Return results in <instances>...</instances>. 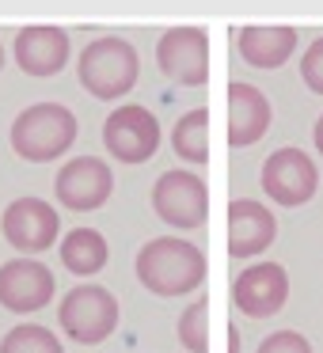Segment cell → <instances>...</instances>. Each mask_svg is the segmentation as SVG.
<instances>
[{
  "label": "cell",
  "instance_id": "1",
  "mask_svg": "<svg viewBox=\"0 0 323 353\" xmlns=\"http://www.w3.org/2000/svg\"><path fill=\"white\" fill-rule=\"evenodd\" d=\"M137 281L156 296H183L206 281V254L179 236H156L137 251Z\"/></svg>",
  "mask_w": 323,
  "mask_h": 353
},
{
  "label": "cell",
  "instance_id": "2",
  "mask_svg": "<svg viewBox=\"0 0 323 353\" xmlns=\"http://www.w3.org/2000/svg\"><path fill=\"white\" fill-rule=\"evenodd\" d=\"M72 141H77V114L61 103H35L12 122V148L31 163H50L65 156Z\"/></svg>",
  "mask_w": 323,
  "mask_h": 353
},
{
  "label": "cell",
  "instance_id": "3",
  "mask_svg": "<svg viewBox=\"0 0 323 353\" xmlns=\"http://www.w3.org/2000/svg\"><path fill=\"white\" fill-rule=\"evenodd\" d=\"M137 72H141L137 50L126 39H115V34L88 42L84 54H80V65H77V77L84 84V92L103 103L122 99L137 84Z\"/></svg>",
  "mask_w": 323,
  "mask_h": 353
},
{
  "label": "cell",
  "instance_id": "4",
  "mask_svg": "<svg viewBox=\"0 0 323 353\" xmlns=\"http://www.w3.org/2000/svg\"><path fill=\"white\" fill-rule=\"evenodd\" d=\"M65 334L80 345H95L103 338L115 334L118 327V300L103 285H77L65 292L61 307H57Z\"/></svg>",
  "mask_w": 323,
  "mask_h": 353
},
{
  "label": "cell",
  "instance_id": "5",
  "mask_svg": "<svg viewBox=\"0 0 323 353\" xmlns=\"http://www.w3.org/2000/svg\"><path fill=\"white\" fill-rule=\"evenodd\" d=\"M153 209L168 228L194 232L209 216V194L194 171H164L153 186Z\"/></svg>",
  "mask_w": 323,
  "mask_h": 353
},
{
  "label": "cell",
  "instance_id": "6",
  "mask_svg": "<svg viewBox=\"0 0 323 353\" xmlns=\"http://www.w3.org/2000/svg\"><path fill=\"white\" fill-rule=\"evenodd\" d=\"M103 145L118 163H145L160 148V122L148 107H118L103 122Z\"/></svg>",
  "mask_w": 323,
  "mask_h": 353
},
{
  "label": "cell",
  "instance_id": "7",
  "mask_svg": "<svg viewBox=\"0 0 323 353\" xmlns=\"http://www.w3.org/2000/svg\"><path fill=\"white\" fill-rule=\"evenodd\" d=\"M156 65L168 80L183 88H202L209 80V39L202 27H171L156 42Z\"/></svg>",
  "mask_w": 323,
  "mask_h": 353
},
{
  "label": "cell",
  "instance_id": "8",
  "mask_svg": "<svg viewBox=\"0 0 323 353\" xmlns=\"http://www.w3.org/2000/svg\"><path fill=\"white\" fill-rule=\"evenodd\" d=\"M262 190L270 194V201L277 205H304L312 201L315 186H320V171H315L312 156L300 152V148H277L262 160Z\"/></svg>",
  "mask_w": 323,
  "mask_h": 353
},
{
  "label": "cell",
  "instance_id": "9",
  "mask_svg": "<svg viewBox=\"0 0 323 353\" xmlns=\"http://www.w3.org/2000/svg\"><path fill=\"white\" fill-rule=\"evenodd\" d=\"M110 190H115V175L103 160L95 156H77L69 160L54 179V194L65 209L72 213H92V209L107 205Z\"/></svg>",
  "mask_w": 323,
  "mask_h": 353
},
{
  "label": "cell",
  "instance_id": "10",
  "mask_svg": "<svg viewBox=\"0 0 323 353\" xmlns=\"http://www.w3.org/2000/svg\"><path fill=\"white\" fill-rule=\"evenodd\" d=\"M4 239H8L16 251L23 254H39L46 247L57 243V232H61V221H57V209L42 198H16L8 209H4Z\"/></svg>",
  "mask_w": 323,
  "mask_h": 353
},
{
  "label": "cell",
  "instance_id": "11",
  "mask_svg": "<svg viewBox=\"0 0 323 353\" xmlns=\"http://www.w3.org/2000/svg\"><path fill=\"white\" fill-rule=\"evenodd\" d=\"M289 296V274L277 262H255L232 281V300L251 319H270Z\"/></svg>",
  "mask_w": 323,
  "mask_h": 353
},
{
  "label": "cell",
  "instance_id": "12",
  "mask_svg": "<svg viewBox=\"0 0 323 353\" xmlns=\"http://www.w3.org/2000/svg\"><path fill=\"white\" fill-rule=\"evenodd\" d=\"M54 300V274L35 259H12L0 266V307L16 315L39 312Z\"/></svg>",
  "mask_w": 323,
  "mask_h": 353
},
{
  "label": "cell",
  "instance_id": "13",
  "mask_svg": "<svg viewBox=\"0 0 323 353\" xmlns=\"http://www.w3.org/2000/svg\"><path fill=\"white\" fill-rule=\"evenodd\" d=\"M277 239V221L262 201L232 198L228 201V254L236 262L262 254Z\"/></svg>",
  "mask_w": 323,
  "mask_h": 353
},
{
  "label": "cell",
  "instance_id": "14",
  "mask_svg": "<svg viewBox=\"0 0 323 353\" xmlns=\"http://www.w3.org/2000/svg\"><path fill=\"white\" fill-rule=\"evenodd\" d=\"M69 61V34L61 27H23L16 34V65L27 77H57Z\"/></svg>",
  "mask_w": 323,
  "mask_h": 353
},
{
  "label": "cell",
  "instance_id": "15",
  "mask_svg": "<svg viewBox=\"0 0 323 353\" xmlns=\"http://www.w3.org/2000/svg\"><path fill=\"white\" fill-rule=\"evenodd\" d=\"M270 99L259 92L255 84L232 80L228 84V145L232 148H247L255 141H262V133L270 130Z\"/></svg>",
  "mask_w": 323,
  "mask_h": 353
},
{
  "label": "cell",
  "instance_id": "16",
  "mask_svg": "<svg viewBox=\"0 0 323 353\" xmlns=\"http://www.w3.org/2000/svg\"><path fill=\"white\" fill-rule=\"evenodd\" d=\"M236 50L255 69H277L297 50V31L293 27H239Z\"/></svg>",
  "mask_w": 323,
  "mask_h": 353
},
{
  "label": "cell",
  "instance_id": "17",
  "mask_svg": "<svg viewBox=\"0 0 323 353\" xmlns=\"http://www.w3.org/2000/svg\"><path fill=\"white\" fill-rule=\"evenodd\" d=\"M107 259H110V247H107V239H103V232H95V228H72L69 236L61 239V262H65V270L77 274V277L99 274V270L107 266Z\"/></svg>",
  "mask_w": 323,
  "mask_h": 353
},
{
  "label": "cell",
  "instance_id": "18",
  "mask_svg": "<svg viewBox=\"0 0 323 353\" xmlns=\"http://www.w3.org/2000/svg\"><path fill=\"white\" fill-rule=\"evenodd\" d=\"M206 130H209V110L206 107H194V110H186V114L179 118L175 130H171V148H175L179 160L194 163V168H202V163L209 160Z\"/></svg>",
  "mask_w": 323,
  "mask_h": 353
},
{
  "label": "cell",
  "instance_id": "19",
  "mask_svg": "<svg viewBox=\"0 0 323 353\" xmlns=\"http://www.w3.org/2000/svg\"><path fill=\"white\" fill-rule=\"evenodd\" d=\"M0 353H65L54 330L39 327V323H19L0 338Z\"/></svg>",
  "mask_w": 323,
  "mask_h": 353
},
{
  "label": "cell",
  "instance_id": "20",
  "mask_svg": "<svg viewBox=\"0 0 323 353\" xmlns=\"http://www.w3.org/2000/svg\"><path fill=\"white\" fill-rule=\"evenodd\" d=\"M179 342L190 353H206V300H194L183 315H179Z\"/></svg>",
  "mask_w": 323,
  "mask_h": 353
},
{
  "label": "cell",
  "instance_id": "21",
  "mask_svg": "<svg viewBox=\"0 0 323 353\" xmlns=\"http://www.w3.org/2000/svg\"><path fill=\"white\" fill-rule=\"evenodd\" d=\"M300 80L308 84V92L323 95V39H315L300 57Z\"/></svg>",
  "mask_w": 323,
  "mask_h": 353
},
{
  "label": "cell",
  "instance_id": "22",
  "mask_svg": "<svg viewBox=\"0 0 323 353\" xmlns=\"http://www.w3.org/2000/svg\"><path fill=\"white\" fill-rule=\"evenodd\" d=\"M259 353H312V345L297 330H274L259 342Z\"/></svg>",
  "mask_w": 323,
  "mask_h": 353
},
{
  "label": "cell",
  "instance_id": "23",
  "mask_svg": "<svg viewBox=\"0 0 323 353\" xmlns=\"http://www.w3.org/2000/svg\"><path fill=\"white\" fill-rule=\"evenodd\" d=\"M312 141H315V152L323 156V114L315 118V130H312Z\"/></svg>",
  "mask_w": 323,
  "mask_h": 353
},
{
  "label": "cell",
  "instance_id": "24",
  "mask_svg": "<svg viewBox=\"0 0 323 353\" xmlns=\"http://www.w3.org/2000/svg\"><path fill=\"white\" fill-rule=\"evenodd\" d=\"M228 342H232V353H239V334L236 330H228Z\"/></svg>",
  "mask_w": 323,
  "mask_h": 353
},
{
  "label": "cell",
  "instance_id": "25",
  "mask_svg": "<svg viewBox=\"0 0 323 353\" xmlns=\"http://www.w3.org/2000/svg\"><path fill=\"white\" fill-rule=\"evenodd\" d=\"M0 65H4V50H0Z\"/></svg>",
  "mask_w": 323,
  "mask_h": 353
}]
</instances>
